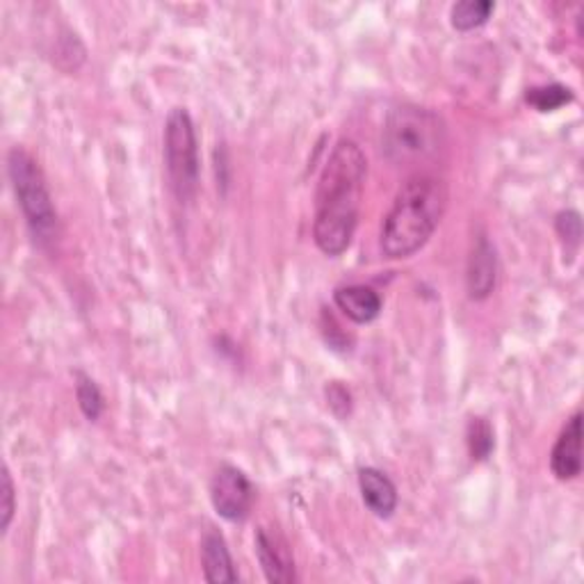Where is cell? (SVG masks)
Returning <instances> with one entry per match:
<instances>
[{
    "instance_id": "cell-10",
    "label": "cell",
    "mask_w": 584,
    "mask_h": 584,
    "mask_svg": "<svg viewBox=\"0 0 584 584\" xmlns=\"http://www.w3.org/2000/svg\"><path fill=\"white\" fill-rule=\"evenodd\" d=\"M359 489H361V498L368 505V509L374 513L376 519H391L400 496L395 485L391 482V477L382 470L376 468H361L359 470Z\"/></svg>"
},
{
    "instance_id": "cell-7",
    "label": "cell",
    "mask_w": 584,
    "mask_h": 584,
    "mask_svg": "<svg viewBox=\"0 0 584 584\" xmlns=\"http://www.w3.org/2000/svg\"><path fill=\"white\" fill-rule=\"evenodd\" d=\"M254 545L261 569L272 584H290L297 580L290 545L279 532H274L269 528H258L254 537Z\"/></svg>"
},
{
    "instance_id": "cell-6",
    "label": "cell",
    "mask_w": 584,
    "mask_h": 584,
    "mask_svg": "<svg viewBox=\"0 0 584 584\" xmlns=\"http://www.w3.org/2000/svg\"><path fill=\"white\" fill-rule=\"evenodd\" d=\"M211 502L224 521H245L254 505V485L243 470L224 464L211 479Z\"/></svg>"
},
{
    "instance_id": "cell-12",
    "label": "cell",
    "mask_w": 584,
    "mask_h": 584,
    "mask_svg": "<svg viewBox=\"0 0 584 584\" xmlns=\"http://www.w3.org/2000/svg\"><path fill=\"white\" fill-rule=\"evenodd\" d=\"M333 301L342 311V316L350 318L357 325H368L380 318L382 314V297L370 286H340L333 293Z\"/></svg>"
},
{
    "instance_id": "cell-16",
    "label": "cell",
    "mask_w": 584,
    "mask_h": 584,
    "mask_svg": "<svg viewBox=\"0 0 584 584\" xmlns=\"http://www.w3.org/2000/svg\"><path fill=\"white\" fill-rule=\"evenodd\" d=\"M76 397L83 416L89 423H96L103 414V408H106V400H103V393L96 386V382L85 372H76Z\"/></svg>"
},
{
    "instance_id": "cell-2",
    "label": "cell",
    "mask_w": 584,
    "mask_h": 584,
    "mask_svg": "<svg viewBox=\"0 0 584 584\" xmlns=\"http://www.w3.org/2000/svg\"><path fill=\"white\" fill-rule=\"evenodd\" d=\"M448 209V188L432 174H414L402 183L382 226V252L386 258L418 254L438 229Z\"/></svg>"
},
{
    "instance_id": "cell-14",
    "label": "cell",
    "mask_w": 584,
    "mask_h": 584,
    "mask_svg": "<svg viewBox=\"0 0 584 584\" xmlns=\"http://www.w3.org/2000/svg\"><path fill=\"white\" fill-rule=\"evenodd\" d=\"M466 445H468V453L472 461H485L491 457L493 448H496V436H493V427L487 418H470L468 427H466Z\"/></svg>"
},
{
    "instance_id": "cell-1",
    "label": "cell",
    "mask_w": 584,
    "mask_h": 584,
    "mask_svg": "<svg viewBox=\"0 0 584 584\" xmlns=\"http://www.w3.org/2000/svg\"><path fill=\"white\" fill-rule=\"evenodd\" d=\"M368 162L361 147L340 140L318 181L314 240L322 254L340 256L352 245L359 226Z\"/></svg>"
},
{
    "instance_id": "cell-8",
    "label": "cell",
    "mask_w": 584,
    "mask_h": 584,
    "mask_svg": "<svg viewBox=\"0 0 584 584\" xmlns=\"http://www.w3.org/2000/svg\"><path fill=\"white\" fill-rule=\"evenodd\" d=\"M498 282V256L489 237H477L466 267V288L468 297L475 301L487 299Z\"/></svg>"
},
{
    "instance_id": "cell-9",
    "label": "cell",
    "mask_w": 584,
    "mask_h": 584,
    "mask_svg": "<svg viewBox=\"0 0 584 584\" xmlns=\"http://www.w3.org/2000/svg\"><path fill=\"white\" fill-rule=\"evenodd\" d=\"M551 470L560 482H571L582 472V414L575 411L558 436L551 453Z\"/></svg>"
},
{
    "instance_id": "cell-4",
    "label": "cell",
    "mask_w": 584,
    "mask_h": 584,
    "mask_svg": "<svg viewBox=\"0 0 584 584\" xmlns=\"http://www.w3.org/2000/svg\"><path fill=\"white\" fill-rule=\"evenodd\" d=\"M8 174L34 243L44 249L53 247L60 235V222L40 162L17 147L8 156Z\"/></svg>"
},
{
    "instance_id": "cell-17",
    "label": "cell",
    "mask_w": 584,
    "mask_h": 584,
    "mask_svg": "<svg viewBox=\"0 0 584 584\" xmlns=\"http://www.w3.org/2000/svg\"><path fill=\"white\" fill-rule=\"evenodd\" d=\"M14 511H17V489H14V479L8 466H3V489H0V513H3V523H0V530L8 534L12 521H14Z\"/></svg>"
},
{
    "instance_id": "cell-15",
    "label": "cell",
    "mask_w": 584,
    "mask_h": 584,
    "mask_svg": "<svg viewBox=\"0 0 584 584\" xmlns=\"http://www.w3.org/2000/svg\"><path fill=\"white\" fill-rule=\"evenodd\" d=\"M525 100L537 113H555L573 100V92L560 83L543 85V87H532L525 94Z\"/></svg>"
},
{
    "instance_id": "cell-18",
    "label": "cell",
    "mask_w": 584,
    "mask_h": 584,
    "mask_svg": "<svg viewBox=\"0 0 584 584\" xmlns=\"http://www.w3.org/2000/svg\"><path fill=\"white\" fill-rule=\"evenodd\" d=\"M555 229H558V235L564 240V243H571L573 247L580 245L582 220H580L577 211H562L555 220Z\"/></svg>"
},
{
    "instance_id": "cell-11",
    "label": "cell",
    "mask_w": 584,
    "mask_h": 584,
    "mask_svg": "<svg viewBox=\"0 0 584 584\" xmlns=\"http://www.w3.org/2000/svg\"><path fill=\"white\" fill-rule=\"evenodd\" d=\"M201 566H203V577L213 584L237 582V571L226 545V539L215 528H209L201 537Z\"/></svg>"
},
{
    "instance_id": "cell-13",
    "label": "cell",
    "mask_w": 584,
    "mask_h": 584,
    "mask_svg": "<svg viewBox=\"0 0 584 584\" xmlns=\"http://www.w3.org/2000/svg\"><path fill=\"white\" fill-rule=\"evenodd\" d=\"M493 10L496 6L491 0H461V3H455L450 8V23L455 30L468 32L485 25L491 19Z\"/></svg>"
},
{
    "instance_id": "cell-5",
    "label": "cell",
    "mask_w": 584,
    "mask_h": 584,
    "mask_svg": "<svg viewBox=\"0 0 584 584\" xmlns=\"http://www.w3.org/2000/svg\"><path fill=\"white\" fill-rule=\"evenodd\" d=\"M164 167L171 192L181 203H190L199 190V140L190 113L174 108L164 124Z\"/></svg>"
},
{
    "instance_id": "cell-3",
    "label": "cell",
    "mask_w": 584,
    "mask_h": 584,
    "mask_svg": "<svg viewBox=\"0 0 584 584\" xmlns=\"http://www.w3.org/2000/svg\"><path fill=\"white\" fill-rule=\"evenodd\" d=\"M445 145L443 119L421 106H397L389 113L382 130V151L397 167L425 164Z\"/></svg>"
},
{
    "instance_id": "cell-19",
    "label": "cell",
    "mask_w": 584,
    "mask_h": 584,
    "mask_svg": "<svg viewBox=\"0 0 584 584\" xmlns=\"http://www.w3.org/2000/svg\"><path fill=\"white\" fill-rule=\"evenodd\" d=\"M327 400H329V406L333 414L338 418H346L350 416V411H352V393L342 386L340 382H331L327 386Z\"/></svg>"
}]
</instances>
